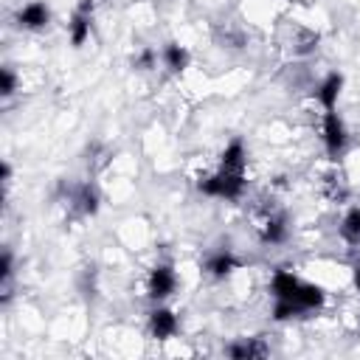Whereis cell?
I'll return each instance as SVG.
<instances>
[{"mask_svg": "<svg viewBox=\"0 0 360 360\" xmlns=\"http://www.w3.org/2000/svg\"><path fill=\"white\" fill-rule=\"evenodd\" d=\"M228 354L236 357V360H250V357H264L267 354V346L259 340V338H245L233 346H228Z\"/></svg>", "mask_w": 360, "mask_h": 360, "instance_id": "obj_11", "label": "cell"}, {"mask_svg": "<svg viewBox=\"0 0 360 360\" xmlns=\"http://www.w3.org/2000/svg\"><path fill=\"white\" fill-rule=\"evenodd\" d=\"M48 20H51V11H48V6H45V3H39V0L25 3V6L17 11V22H20L22 28H28V31L45 28V25H48Z\"/></svg>", "mask_w": 360, "mask_h": 360, "instance_id": "obj_5", "label": "cell"}, {"mask_svg": "<svg viewBox=\"0 0 360 360\" xmlns=\"http://www.w3.org/2000/svg\"><path fill=\"white\" fill-rule=\"evenodd\" d=\"M90 14H93V3L90 0H82L76 14L70 17V42L73 45H82L90 34Z\"/></svg>", "mask_w": 360, "mask_h": 360, "instance_id": "obj_6", "label": "cell"}, {"mask_svg": "<svg viewBox=\"0 0 360 360\" xmlns=\"http://www.w3.org/2000/svg\"><path fill=\"white\" fill-rule=\"evenodd\" d=\"M14 84H17V79H14L11 68H3V70H0V93H3V96H11V93H14Z\"/></svg>", "mask_w": 360, "mask_h": 360, "instance_id": "obj_18", "label": "cell"}, {"mask_svg": "<svg viewBox=\"0 0 360 360\" xmlns=\"http://www.w3.org/2000/svg\"><path fill=\"white\" fill-rule=\"evenodd\" d=\"M225 172H245V146L242 141H231L225 149H222V166Z\"/></svg>", "mask_w": 360, "mask_h": 360, "instance_id": "obj_13", "label": "cell"}, {"mask_svg": "<svg viewBox=\"0 0 360 360\" xmlns=\"http://www.w3.org/2000/svg\"><path fill=\"white\" fill-rule=\"evenodd\" d=\"M174 287H177V278H174V270L169 264H158L149 273V284H146L149 298H166L174 292Z\"/></svg>", "mask_w": 360, "mask_h": 360, "instance_id": "obj_4", "label": "cell"}, {"mask_svg": "<svg viewBox=\"0 0 360 360\" xmlns=\"http://www.w3.org/2000/svg\"><path fill=\"white\" fill-rule=\"evenodd\" d=\"M323 143H326V152L332 158H338L346 149V127H343V121L338 118L335 110L323 115Z\"/></svg>", "mask_w": 360, "mask_h": 360, "instance_id": "obj_2", "label": "cell"}, {"mask_svg": "<svg viewBox=\"0 0 360 360\" xmlns=\"http://www.w3.org/2000/svg\"><path fill=\"white\" fill-rule=\"evenodd\" d=\"M245 188V172H225L219 169L211 177L200 180V191L211 194V197H225V200H236Z\"/></svg>", "mask_w": 360, "mask_h": 360, "instance_id": "obj_1", "label": "cell"}, {"mask_svg": "<svg viewBox=\"0 0 360 360\" xmlns=\"http://www.w3.org/2000/svg\"><path fill=\"white\" fill-rule=\"evenodd\" d=\"M340 236L349 245H360V208H352L340 222Z\"/></svg>", "mask_w": 360, "mask_h": 360, "instance_id": "obj_14", "label": "cell"}, {"mask_svg": "<svg viewBox=\"0 0 360 360\" xmlns=\"http://www.w3.org/2000/svg\"><path fill=\"white\" fill-rule=\"evenodd\" d=\"M0 177L8 183V177H11V166L8 163H0Z\"/></svg>", "mask_w": 360, "mask_h": 360, "instance_id": "obj_21", "label": "cell"}, {"mask_svg": "<svg viewBox=\"0 0 360 360\" xmlns=\"http://www.w3.org/2000/svg\"><path fill=\"white\" fill-rule=\"evenodd\" d=\"M0 278L3 281L11 278V253L8 250H3V259H0Z\"/></svg>", "mask_w": 360, "mask_h": 360, "instance_id": "obj_19", "label": "cell"}, {"mask_svg": "<svg viewBox=\"0 0 360 360\" xmlns=\"http://www.w3.org/2000/svg\"><path fill=\"white\" fill-rule=\"evenodd\" d=\"M163 59H166V65H169L172 70H183V68L188 65V51L180 48L177 42H169V45L163 48Z\"/></svg>", "mask_w": 360, "mask_h": 360, "instance_id": "obj_15", "label": "cell"}, {"mask_svg": "<svg viewBox=\"0 0 360 360\" xmlns=\"http://www.w3.org/2000/svg\"><path fill=\"white\" fill-rule=\"evenodd\" d=\"M323 194H326L332 202H343L349 191H346V183H343L338 174H329V177L323 180Z\"/></svg>", "mask_w": 360, "mask_h": 360, "instance_id": "obj_16", "label": "cell"}, {"mask_svg": "<svg viewBox=\"0 0 360 360\" xmlns=\"http://www.w3.org/2000/svg\"><path fill=\"white\" fill-rule=\"evenodd\" d=\"M298 287H301V281H298L290 270H276V273H273L270 290H273L276 298H287V301H292L295 292H298Z\"/></svg>", "mask_w": 360, "mask_h": 360, "instance_id": "obj_8", "label": "cell"}, {"mask_svg": "<svg viewBox=\"0 0 360 360\" xmlns=\"http://www.w3.org/2000/svg\"><path fill=\"white\" fill-rule=\"evenodd\" d=\"M152 65H155V53L146 48V51H143V53L135 59V68H152Z\"/></svg>", "mask_w": 360, "mask_h": 360, "instance_id": "obj_20", "label": "cell"}, {"mask_svg": "<svg viewBox=\"0 0 360 360\" xmlns=\"http://www.w3.org/2000/svg\"><path fill=\"white\" fill-rule=\"evenodd\" d=\"M79 205H82L84 214H96V208H98V194H96V188H93L90 183L79 188Z\"/></svg>", "mask_w": 360, "mask_h": 360, "instance_id": "obj_17", "label": "cell"}, {"mask_svg": "<svg viewBox=\"0 0 360 360\" xmlns=\"http://www.w3.org/2000/svg\"><path fill=\"white\" fill-rule=\"evenodd\" d=\"M149 332H152V338H158V340L172 338V335L177 332V318H174V312H172V309H155V312L149 315Z\"/></svg>", "mask_w": 360, "mask_h": 360, "instance_id": "obj_7", "label": "cell"}, {"mask_svg": "<svg viewBox=\"0 0 360 360\" xmlns=\"http://www.w3.org/2000/svg\"><path fill=\"white\" fill-rule=\"evenodd\" d=\"M354 287H357V290H360V267H357V270H354Z\"/></svg>", "mask_w": 360, "mask_h": 360, "instance_id": "obj_22", "label": "cell"}, {"mask_svg": "<svg viewBox=\"0 0 360 360\" xmlns=\"http://www.w3.org/2000/svg\"><path fill=\"white\" fill-rule=\"evenodd\" d=\"M340 87H343V76H340V73H329V76L323 79V84L318 87V101L323 104L326 112L335 110V101H338V96H340Z\"/></svg>", "mask_w": 360, "mask_h": 360, "instance_id": "obj_9", "label": "cell"}, {"mask_svg": "<svg viewBox=\"0 0 360 360\" xmlns=\"http://www.w3.org/2000/svg\"><path fill=\"white\" fill-rule=\"evenodd\" d=\"M236 267H239V259H236L231 250H219V253L208 256V262H205V270H208L214 278H222V276L233 273Z\"/></svg>", "mask_w": 360, "mask_h": 360, "instance_id": "obj_10", "label": "cell"}, {"mask_svg": "<svg viewBox=\"0 0 360 360\" xmlns=\"http://www.w3.org/2000/svg\"><path fill=\"white\" fill-rule=\"evenodd\" d=\"M292 301H295V307H298L301 312H307V309H318V307L323 304V290L315 287V284H301Z\"/></svg>", "mask_w": 360, "mask_h": 360, "instance_id": "obj_12", "label": "cell"}, {"mask_svg": "<svg viewBox=\"0 0 360 360\" xmlns=\"http://www.w3.org/2000/svg\"><path fill=\"white\" fill-rule=\"evenodd\" d=\"M256 231H259L262 242H270V245L284 242V236H287L284 217H281V214H276V211H264L262 217H256Z\"/></svg>", "mask_w": 360, "mask_h": 360, "instance_id": "obj_3", "label": "cell"}]
</instances>
